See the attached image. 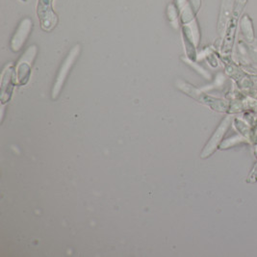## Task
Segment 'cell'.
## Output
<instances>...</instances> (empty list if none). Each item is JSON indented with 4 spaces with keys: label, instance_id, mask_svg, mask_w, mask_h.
Here are the masks:
<instances>
[{
    "label": "cell",
    "instance_id": "cell-8",
    "mask_svg": "<svg viewBox=\"0 0 257 257\" xmlns=\"http://www.w3.org/2000/svg\"><path fill=\"white\" fill-rule=\"evenodd\" d=\"M32 27L33 23L32 20H30L29 18H25L21 22L11 41V48L13 51L17 52L23 48L24 43L26 42V39L28 38L32 30Z\"/></svg>",
    "mask_w": 257,
    "mask_h": 257
},
{
    "label": "cell",
    "instance_id": "cell-3",
    "mask_svg": "<svg viewBox=\"0 0 257 257\" xmlns=\"http://www.w3.org/2000/svg\"><path fill=\"white\" fill-rule=\"evenodd\" d=\"M80 46L76 45L71 48L68 56L65 59L64 63L62 64L61 68L58 71V74L56 76V80L53 84V88H52V92H51V95H52V99H56L58 97L60 92L66 82V79L70 73L71 68L73 67L76 59L78 58L79 53H80Z\"/></svg>",
    "mask_w": 257,
    "mask_h": 257
},
{
    "label": "cell",
    "instance_id": "cell-5",
    "mask_svg": "<svg viewBox=\"0 0 257 257\" xmlns=\"http://www.w3.org/2000/svg\"><path fill=\"white\" fill-rule=\"evenodd\" d=\"M231 122H232V117H230V116L225 117L222 119L221 123L219 124V126L217 127V129L215 130V132L213 133L210 140L208 141V143L204 147L203 151L201 152V154H200L201 158H203V159L207 158V157H209L210 155H212L214 152H216V150L221 145L222 139H223L224 135L226 134L227 130L230 127Z\"/></svg>",
    "mask_w": 257,
    "mask_h": 257
},
{
    "label": "cell",
    "instance_id": "cell-9",
    "mask_svg": "<svg viewBox=\"0 0 257 257\" xmlns=\"http://www.w3.org/2000/svg\"><path fill=\"white\" fill-rule=\"evenodd\" d=\"M235 0H222L218 21V32L220 35H224L227 23L233 13Z\"/></svg>",
    "mask_w": 257,
    "mask_h": 257
},
{
    "label": "cell",
    "instance_id": "cell-2",
    "mask_svg": "<svg viewBox=\"0 0 257 257\" xmlns=\"http://www.w3.org/2000/svg\"><path fill=\"white\" fill-rule=\"evenodd\" d=\"M177 87L181 91H183L185 94L193 97L194 99L209 106L212 110H215L218 112H225L228 109V103L226 101L203 94L199 91V89L195 88L194 86H192L188 83L178 81L177 82Z\"/></svg>",
    "mask_w": 257,
    "mask_h": 257
},
{
    "label": "cell",
    "instance_id": "cell-10",
    "mask_svg": "<svg viewBox=\"0 0 257 257\" xmlns=\"http://www.w3.org/2000/svg\"><path fill=\"white\" fill-rule=\"evenodd\" d=\"M241 32L247 43H252L254 41L255 39L254 28H253L252 21L248 15H245L241 19Z\"/></svg>",
    "mask_w": 257,
    "mask_h": 257
},
{
    "label": "cell",
    "instance_id": "cell-6",
    "mask_svg": "<svg viewBox=\"0 0 257 257\" xmlns=\"http://www.w3.org/2000/svg\"><path fill=\"white\" fill-rule=\"evenodd\" d=\"M36 53H37L36 46L30 47L25 51L24 56L20 59L15 70L17 81L20 85H25L29 80L30 73H31V66H32V62L35 59Z\"/></svg>",
    "mask_w": 257,
    "mask_h": 257
},
{
    "label": "cell",
    "instance_id": "cell-1",
    "mask_svg": "<svg viewBox=\"0 0 257 257\" xmlns=\"http://www.w3.org/2000/svg\"><path fill=\"white\" fill-rule=\"evenodd\" d=\"M246 3H247V0H235L233 13L227 23L224 35H223L222 45V54L223 55H228L232 51L238 24L241 21V15L243 10L245 9Z\"/></svg>",
    "mask_w": 257,
    "mask_h": 257
},
{
    "label": "cell",
    "instance_id": "cell-11",
    "mask_svg": "<svg viewBox=\"0 0 257 257\" xmlns=\"http://www.w3.org/2000/svg\"><path fill=\"white\" fill-rule=\"evenodd\" d=\"M257 179V163L254 167V169L252 170V172L250 173V175L248 176V182H254Z\"/></svg>",
    "mask_w": 257,
    "mask_h": 257
},
{
    "label": "cell",
    "instance_id": "cell-7",
    "mask_svg": "<svg viewBox=\"0 0 257 257\" xmlns=\"http://www.w3.org/2000/svg\"><path fill=\"white\" fill-rule=\"evenodd\" d=\"M16 71L13 69L12 64L7 66L2 72L1 78V103L2 105L9 102L13 94L14 84L16 83Z\"/></svg>",
    "mask_w": 257,
    "mask_h": 257
},
{
    "label": "cell",
    "instance_id": "cell-4",
    "mask_svg": "<svg viewBox=\"0 0 257 257\" xmlns=\"http://www.w3.org/2000/svg\"><path fill=\"white\" fill-rule=\"evenodd\" d=\"M53 0H39L37 6V15L40 24L45 31H51L58 24L57 15L52 7Z\"/></svg>",
    "mask_w": 257,
    "mask_h": 257
}]
</instances>
